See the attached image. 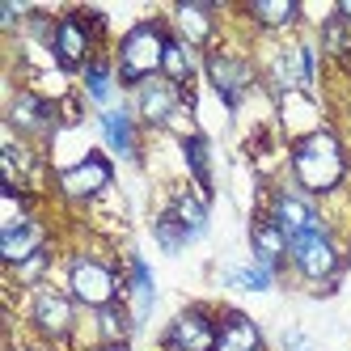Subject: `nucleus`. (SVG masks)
Returning <instances> with one entry per match:
<instances>
[{"label":"nucleus","instance_id":"1","mask_svg":"<svg viewBox=\"0 0 351 351\" xmlns=\"http://www.w3.org/2000/svg\"><path fill=\"white\" fill-rule=\"evenodd\" d=\"M347 173V148L330 128H313L292 140V178L305 195H330Z\"/></svg>","mask_w":351,"mask_h":351},{"label":"nucleus","instance_id":"2","mask_svg":"<svg viewBox=\"0 0 351 351\" xmlns=\"http://www.w3.org/2000/svg\"><path fill=\"white\" fill-rule=\"evenodd\" d=\"M165 43H169V30L165 21L148 17V21H136V26L119 38V51H114V72H119V85H128L132 93L161 77V64H165Z\"/></svg>","mask_w":351,"mask_h":351},{"label":"nucleus","instance_id":"3","mask_svg":"<svg viewBox=\"0 0 351 351\" xmlns=\"http://www.w3.org/2000/svg\"><path fill=\"white\" fill-rule=\"evenodd\" d=\"M119 292H123V280L106 258H89V254L68 258V296L77 300V305L97 313V309L114 305Z\"/></svg>","mask_w":351,"mask_h":351},{"label":"nucleus","instance_id":"4","mask_svg":"<svg viewBox=\"0 0 351 351\" xmlns=\"http://www.w3.org/2000/svg\"><path fill=\"white\" fill-rule=\"evenodd\" d=\"M288 263L296 267L300 280L322 284V288H330L339 280V271H343V254H339V245H335V237H330L326 224L288 241Z\"/></svg>","mask_w":351,"mask_h":351},{"label":"nucleus","instance_id":"5","mask_svg":"<svg viewBox=\"0 0 351 351\" xmlns=\"http://www.w3.org/2000/svg\"><path fill=\"white\" fill-rule=\"evenodd\" d=\"M60 119H64V110L51 102V97L30 93V89L13 93V102H9V128L21 140H47L60 128Z\"/></svg>","mask_w":351,"mask_h":351},{"label":"nucleus","instance_id":"6","mask_svg":"<svg viewBox=\"0 0 351 351\" xmlns=\"http://www.w3.org/2000/svg\"><path fill=\"white\" fill-rule=\"evenodd\" d=\"M178 110H191V93L182 85H173L169 77H153L136 89V114L148 128H169Z\"/></svg>","mask_w":351,"mask_h":351},{"label":"nucleus","instance_id":"7","mask_svg":"<svg viewBox=\"0 0 351 351\" xmlns=\"http://www.w3.org/2000/svg\"><path fill=\"white\" fill-rule=\"evenodd\" d=\"M216 330H220V317H212L204 305H191L182 313H173L161 343L165 351H216Z\"/></svg>","mask_w":351,"mask_h":351},{"label":"nucleus","instance_id":"8","mask_svg":"<svg viewBox=\"0 0 351 351\" xmlns=\"http://www.w3.org/2000/svg\"><path fill=\"white\" fill-rule=\"evenodd\" d=\"M267 77L275 85V93H296V89H309L317 77V56H313V43H288L271 56Z\"/></svg>","mask_w":351,"mask_h":351},{"label":"nucleus","instance_id":"9","mask_svg":"<svg viewBox=\"0 0 351 351\" xmlns=\"http://www.w3.org/2000/svg\"><path fill=\"white\" fill-rule=\"evenodd\" d=\"M93 43L97 34L85 26L81 13H64L56 21V38H51V56L64 72H85L93 64Z\"/></svg>","mask_w":351,"mask_h":351},{"label":"nucleus","instance_id":"10","mask_svg":"<svg viewBox=\"0 0 351 351\" xmlns=\"http://www.w3.org/2000/svg\"><path fill=\"white\" fill-rule=\"evenodd\" d=\"M30 326L43 339H68L77 326V300L56 288H34L30 292Z\"/></svg>","mask_w":351,"mask_h":351},{"label":"nucleus","instance_id":"11","mask_svg":"<svg viewBox=\"0 0 351 351\" xmlns=\"http://www.w3.org/2000/svg\"><path fill=\"white\" fill-rule=\"evenodd\" d=\"M204 68H208L212 89L220 93V102L229 106V110L241 106V97L250 93V85H254V64L241 60V56H233V51H212Z\"/></svg>","mask_w":351,"mask_h":351},{"label":"nucleus","instance_id":"12","mask_svg":"<svg viewBox=\"0 0 351 351\" xmlns=\"http://www.w3.org/2000/svg\"><path fill=\"white\" fill-rule=\"evenodd\" d=\"M110 178H114V165H110L102 153H89L85 161L60 169V195L72 199V204H85V199L102 195V191L110 186Z\"/></svg>","mask_w":351,"mask_h":351},{"label":"nucleus","instance_id":"13","mask_svg":"<svg viewBox=\"0 0 351 351\" xmlns=\"http://www.w3.org/2000/svg\"><path fill=\"white\" fill-rule=\"evenodd\" d=\"M275 224H280V233L292 241V237H300V233H313V229H322V216H317V208H313V199L300 191V186H292V191H275V199H271V212H267Z\"/></svg>","mask_w":351,"mask_h":351},{"label":"nucleus","instance_id":"14","mask_svg":"<svg viewBox=\"0 0 351 351\" xmlns=\"http://www.w3.org/2000/svg\"><path fill=\"white\" fill-rule=\"evenodd\" d=\"M173 17V34H178L191 51L195 47H212L216 38V9L208 5V0H178V5L169 9Z\"/></svg>","mask_w":351,"mask_h":351},{"label":"nucleus","instance_id":"15","mask_svg":"<svg viewBox=\"0 0 351 351\" xmlns=\"http://www.w3.org/2000/svg\"><path fill=\"white\" fill-rule=\"evenodd\" d=\"M34 173H38L34 144H26L21 136H9L0 144V178H5V191L21 195L26 186H34Z\"/></svg>","mask_w":351,"mask_h":351},{"label":"nucleus","instance_id":"16","mask_svg":"<svg viewBox=\"0 0 351 351\" xmlns=\"http://www.w3.org/2000/svg\"><path fill=\"white\" fill-rule=\"evenodd\" d=\"M47 250V229L26 216V220H17V224H5L0 229V258H5L9 267H21V263H30L34 254H43Z\"/></svg>","mask_w":351,"mask_h":351},{"label":"nucleus","instance_id":"17","mask_svg":"<svg viewBox=\"0 0 351 351\" xmlns=\"http://www.w3.org/2000/svg\"><path fill=\"white\" fill-rule=\"evenodd\" d=\"M216 351H263V335L241 309H224L220 313V330H216Z\"/></svg>","mask_w":351,"mask_h":351},{"label":"nucleus","instance_id":"18","mask_svg":"<svg viewBox=\"0 0 351 351\" xmlns=\"http://www.w3.org/2000/svg\"><path fill=\"white\" fill-rule=\"evenodd\" d=\"M102 136H106V144H110L114 157H128V161L140 157V148H136V114L128 106L102 110Z\"/></svg>","mask_w":351,"mask_h":351},{"label":"nucleus","instance_id":"19","mask_svg":"<svg viewBox=\"0 0 351 351\" xmlns=\"http://www.w3.org/2000/svg\"><path fill=\"white\" fill-rule=\"evenodd\" d=\"M250 245H254V263L267 267V271H280L288 263V237L280 233V224H275L271 216L254 220V237H250Z\"/></svg>","mask_w":351,"mask_h":351},{"label":"nucleus","instance_id":"20","mask_svg":"<svg viewBox=\"0 0 351 351\" xmlns=\"http://www.w3.org/2000/svg\"><path fill=\"white\" fill-rule=\"evenodd\" d=\"M128 292H132V317H136V322H144L148 313H153V305H157V284H153V271H148V263H144L140 254L132 258Z\"/></svg>","mask_w":351,"mask_h":351},{"label":"nucleus","instance_id":"21","mask_svg":"<svg viewBox=\"0 0 351 351\" xmlns=\"http://www.w3.org/2000/svg\"><path fill=\"white\" fill-rule=\"evenodd\" d=\"M245 17H254L263 30H284L300 17V5H292V0H254V5H245Z\"/></svg>","mask_w":351,"mask_h":351},{"label":"nucleus","instance_id":"22","mask_svg":"<svg viewBox=\"0 0 351 351\" xmlns=\"http://www.w3.org/2000/svg\"><path fill=\"white\" fill-rule=\"evenodd\" d=\"M182 157H186V165H191V178L199 182V191H212V148H208V140L199 136V132H191V136H182Z\"/></svg>","mask_w":351,"mask_h":351},{"label":"nucleus","instance_id":"23","mask_svg":"<svg viewBox=\"0 0 351 351\" xmlns=\"http://www.w3.org/2000/svg\"><path fill=\"white\" fill-rule=\"evenodd\" d=\"M81 81H85L89 102H97L102 110H110V97H114V81H119V72H114L106 60H93V64L81 72Z\"/></svg>","mask_w":351,"mask_h":351},{"label":"nucleus","instance_id":"24","mask_svg":"<svg viewBox=\"0 0 351 351\" xmlns=\"http://www.w3.org/2000/svg\"><path fill=\"white\" fill-rule=\"evenodd\" d=\"M161 77H169L173 85H191V77H195V60H191V47L178 38V34H169V43H165V64H161Z\"/></svg>","mask_w":351,"mask_h":351},{"label":"nucleus","instance_id":"25","mask_svg":"<svg viewBox=\"0 0 351 351\" xmlns=\"http://www.w3.org/2000/svg\"><path fill=\"white\" fill-rule=\"evenodd\" d=\"M165 212H169L173 220H178L191 237H199V233L208 229V204H204L199 195H178V199H173V204H169Z\"/></svg>","mask_w":351,"mask_h":351},{"label":"nucleus","instance_id":"26","mask_svg":"<svg viewBox=\"0 0 351 351\" xmlns=\"http://www.w3.org/2000/svg\"><path fill=\"white\" fill-rule=\"evenodd\" d=\"M153 233H157V245L165 250V254H182V250H186V245L195 241V237H191V233L182 229V224L173 220V216H169V212H161V216H157Z\"/></svg>","mask_w":351,"mask_h":351},{"label":"nucleus","instance_id":"27","mask_svg":"<svg viewBox=\"0 0 351 351\" xmlns=\"http://www.w3.org/2000/svg\"><path fill=\"white\" fill-rule=\"evenodd\" d=\"M132 313L128 309H119V305H106V309H97V330H102V343H123L132 330Z\"/></svg>","mask_w":351,"mask_h":351},{"label":"nucleus","instance_id":"28","mask_svg":"<svg viewBox=\"0 0 351 351\" xmlns=\"http://www.w3.org/2000/svg\"><path fill=\"white\" fill-rule=\"evenodd\" d=\"M229 284H233V288H245V292H271L275 271H267V267H258V263L233 267V271H229Z\"/></svg>","mask_w":351,"mask_h":351},{"label":"nucleus","instance_id":"29","mask_svg":"<svg viewBox=\"0 0 351 351\" xmlns=\"http://www.w3.org/2000/svg\"><path fill=\"white\" fill-rule=\"evenodd\" d=\"M322 43H326V51H330V56H347V51H351V26H347L339 13L326 17V26H322Z\"/></svg>","mask_w":351,"mask_h":351},{"label":"nucleus","instance_id":"30","mask_svg":"<svg viewBox=\"0 0 351 351\" xmlns=\"http://www.w3.org/2000/svg\"><path fill=\"white\" fill-rule=\"evenodd\" d=\"M47 263H51V254L43 250V254H34L30 263H21V267H13V271H17V280H21V284H30V288H34L43 275H47Z\"/></svg>","mask_w":351,"mask_h":351},{"label":"nucleus","instance_id":"31","mask_svg":"<svg viewBox=\"0 0 351 351\" xmlns=\"http://www.w3.org/2000/svg\"><path fill=\"white\" fill-rule=\"evenodd\" d=\"M335 13L347 21V26H351V0H339V5H335Z\"/></svg>","mask_w":351,"mask_h":351},{"label":"nucleus","instance_id":"32","mask_svg":"<svg viewBox=\"0 0 351 351\" xmlns=\"http://www.w3.org/2000/svg\"><path fill=\"white\" fill-rule=\"evenodd\" d=\"M288 347H292V351H309V347H305V339H300V335H296V330H292V335H288Z\"/></svg>","mask_w":351,"mask_h":351},{"label":"nucleus","instance_id":"33","mask_svg":"<svg viewBox=\"0 0 351 351\" xmlns=\"http://www.w3.org/2000/svg\"><path fill=\"white\" fill-rule=\"evenodd\" d=\"M93 351H128V347H123V343H97Z\"/></svg>","mask_w":351,"mask_h":351}]
</instances>
